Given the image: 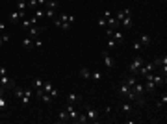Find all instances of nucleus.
Wrapping results in <instances>:
<instances>
[{"mask_svg": "<svg viewBox=\"0 0 167 124\" xmlns=\"http://www.w3.org/2000/svg\"><path fill=\"white\" fill-rule=\"evenodd\" d=\"M32 17H36L37 20L41 17H45V8H36V9H33V13H32Z\"/></svg>", "mask_w": 167, "mask_h": 124, "instance_id": "nucleus-18", "label": "nucleus"}, {"mask_svg": "<svg viewBox=\"0 0 167 124\" xmlns=\"http://www.w3.org/2000/svg\"><path fill=\"white\" fill-rule=\"evenodd\" d=\"M39 46H43V39L37 37L36 41H33V48H39Z\"/></svg>", "mask_w": 167, "mask_h": 124, "instance_id": "nucleus-31", "label": "nucleus"}, {"mask_svg": "<svg viewBox=\"0 0 167 124\" xmlns=\"http://www.w3.org/2000/svg\"><path fill=\"white\" fill-rule=\"evenodd\" d=\"M91 80H95V81H100V80H102V72H99V71H93V72H91Z\"/></svg>", "mask_w": 167, "mask_h": 124, "instance_id": "nucleus-28", "label": "nucleus"}, {"mask_svg": "<svg viewBox=\"0 0 167 124\" xmlns=\"http://www.w3.org/2000/svg\"><path fill=\"white\" fill-rule=\"evenodd\" d=\"M106 46H108V48H115V46H117V43L110 37V39H108V43H106Z\"/></svg>", "mask_w": 167, "mask_h": 124, "instance_id": "nucleus-32", "label": "nucleus"}, {"mask_svg": "<svg viewBox=\"0 0 167 124\" xmlns=\"http://www.w3.org/2000/svg\"><path fill=\"white\" fill-rule=\"evenodd\" d=\"M43 78L41 76H33L32 78V89H43Z\"/></svg>", "mask_w": 167, "mask_h": 124, "instance_id": "nucleus-9", "label": "nucleus"}, {"mask_svg": "<svg viewBox=\"0 0 167 124\" xmlns=\"http://www.w3.org/2000/svg\"><path fill=\"white\" fill-rule=\"evenodd\" d=\"M78 100H82V96L76 94V93H71L67 96V104H74V102H78Z\"/></svg>", "mask_w": 167, "mask_h": 124, "instance_id": "nucleus-14", "label": "nucleus"}, {"mask_svg": "<svg viewBox=\"0 0 167 124\" xmlns=\"http://www.w3.org/2000/svg\"><path fill=\"white\" fill-rule=\"evenodd\" d=\"M2 41H4V43H8V41H9V35H8V33H2Z\"/></svg>", "mask_w": 167, "mask_h": 124, "instance_id": "nucleus-37", "label": "nucleus"}, {"mask_svg": "<svg viewBox=\"0 0 167 124\" xmlns=\"http://www.w3.org/2000/svg\"><path fill=\"white\" fill-rule=\"evenodd\" d=\"M15 94L20 98V102L26 106L30 102V96H32V89H20V87H15Z\"/></svg>", "mask_w": 167, "mask_h": 124, "instance_id": "nucleus-1", "label": "nucleus"}, {"mask_svg": "<svg viewBox=\"0 0 167 124\" xmlns=\"http://www.w3.org/2000/svg\"><path fill=\"white\" fill-rule=\"evenodd\" d=\"M45 8L46 9H58V2H56V0H46Z\"/></svg>", "mask_w": 167, "mask_h": 124, "instance_id": "nucleus-24", "label": "nucleus"}, {"mask_svg": "<svg viewBox=\"0 0 167 124\" xmlns=\"http://www.w3.org/2000/svg\"><path fill=\"white\" fill-rule=\"evenodd\" d=\"M28 9V0H17V11H26Z\"/></svg>", "mask_w": 167, "mask_h": 124, "instance_id": "nucleus-17", "label": "nucleus"}, {"mask_svg": "<svg viewBox=\"0 0 167 124\" xmlns=\"http://www.w3.org/2000/svg\"><path fill=\"white\" fill-rule=\"evenodd\" d=\"M4 30H6V22H0V33H4Z\"/></svg>", "mask_w": 167, "mask_h": 124, "instance_id": "nucleus-38", "label": "nucleus"}, {"mask_svg": "<svg viewBox=\"0 0 167 124\" xmlns=\"http://www.w3.org/2000/svg\"><path fill=\"white\" fill-rule=\"evenodd\" d=\"M67 113H69V119H71V122H76V119H78V111L73 107V104H67Z\"/></svg>", "mask_w": 167, "mask_h": 124, "instance_id": "nucleus-8", "label": "nucleus"}, {"mask_svg": "<svg viewBox=\"0 0 167 124\" xmlns=\"http://www.w3.org/2000/svg\"><path fill=\"white\" fill-rule=\"evenodd\" d=\"M0 96H6V89L2 85H0Z\"/></svg>", "mask_w": 167, "mask_h": 124, "instance_id": "nucleus-39", "label": "nucleus"}, {"mask_svg": "<svg viewBox=\"0 0 167 124\" xmlns=\"http://www.w3.org/2000/svg\"><path fill=\"white\" fill-rule=\"evenodd\" d=\"M80 76H82L84 80H89V78H91V72H89V68H86V67L80 68Z\"/></svg>", "mask_w": 167, "mask_h": 124, "instance_id": "nucleus-25", "label": "nucleus"}, {"mask_svg": "<svg viewBox=\"0 0 167 124\" xmlns=\"http://www.w3.org/2000/svg\"><path fill=\"white\" fill-rule=\"evenodd\" d=\"M4 45V41H2V35H0V46H2Z\"/></svg>", "mask_w": 167, "mask_h": 124, "instance_id": "nucleus-40", "label": "nucleus"}, {"mask_svg": "<svg viewBox=\"0 0 167 124\" xmlns=\"http://www.w3.org/2000/svg\"><path fill=\"white\" fill-rule=\"evenodd\" d=\"M43 91L50 93V94H52V98H56V96H58V89L52 85V81H50V80H45V81H43Z\"/></svg>", "mask_w": 167, "mask_h": 124, "instance_id": "nucleus-4", "label": "nucleus"}, {"mask_svg": "<svg viewBox=\"0 0 167 124\" xmlns=\"http://www.w3.org/2000/svg\"><path fill=\"white\" fill-rule=\"evenodd\" d=\"M0 85H2L4 89H13V87H15V81H13V80L8 76V74H6V76L0 78Z\"/></svg>", "mask_w": 167, "mask_h": 124, "instance_id": "nucleus-6", "label": "nucleus"}, {"mask_svg": "<svg viewBox=\"0 0 167 124\" xmlns=\"http://www.w3.org/2000/svg\"><path fill=\"white\" fill-rule=\"evenodd\" d=\"M86 115H87V119L91 120V122H99V111H97L93 106H87L86 107Z\"/></svg>", "mask_w": 167, "mask_h": 124, "instance_id": "nucleus-5", "label": "nucleus"}, {"mask_svg": "<svg viewBox=\"0 0 167 124\" xmlns=\"http://www.w3.org/2000/svg\"><path fill=\"white\" fill-rule=\"evenodd\" d=\"M86 122H89L87 115H86V113H78V119H76V124H86Z\"/></svg>", "mask_w": 167, "mask_h": 124, "instance_id": "nucleus-22", "label": "nucleus"}, {"mask_svg": "<svg viewBox=\"0 0 167 124\" xmlns=\"http://www.w3.org/2000/svg\"><path fill=\"white\" fill-rule=\"evenodd\" d=\"M56 11H58V9H46V11H45V17H48V19H56V17H58V13H56Z\"/></svg>", "mask_w": 167, "mask_h": 124, "instance_id": "nucleus-27", "label": "nucleus"}, {"mask_svg": "<svg viewBox=\"0 0 167 124\" xmlns=\"http://www.w3.org/2000/svg\"><path fill=\"white\" fill-rule=\"evenodd\" d=\"M119 24L123 26V28L130 30V28H132V15H126V17H124V19L121 20V22H119Z\"/></svg>", "mask_w": 167, "mask_h": 124, "instance_id": "nucleus-12", "label": "nucleus"}, {"mask_svg": "<svg viewBox=\"0 0 167 124\" xmlns=\"http://www.w3.org/2000/svg\"><path fill=\"white\" fill-rule=\"evenodd\" d=\"M106 24H108V20L104 19V17H100V19H99V26H102V28H106Z\"/></svg>", "mask_w": 167, "mask_h": 124, "instance_id": "nucleus-33", "label": "nucleus"}, {"mask_svg": "<svg viewBox=\"0 0 167 124\" xmlns=\"http://www.w3.org/2000/svg\"><path fill=\"white\" fill-rule=\"evenodd\" d=\"M126 15H130V8H124V9H121V11H117L113 17L117 19V22H121V20L126 17Z\"/></svg>", "mask_w": 167, "mask_h": 124, "instance_id": "nucleus-10", "label": "nucleus"}, {"mask_svg": "<svg viewBox=\"0 0 167 124\" xmlns=\"http://www.w3.org/2000/svg\"><path fill=\"white\" fill-rule=\"evenodd\" d=\"M6 74H8V68H6V67H0V76H6Z\"/></svg>", "mask_w": 167, "mask_h": 124, "instance_id": "nucleus-36", "label": "nucleus"}, {"mask_svg": "<svg viewBox=\"0 0 167 124\" xmlns=\"http://www.w3.org/2000/svg\"><path fill=\"white\" fill-rule=\"evenodd\" d=\"M136 81H137L136 74H132V76H126V78H124V84H126L128 87H134V85H136Z\"/></svg>", "mask_w": 167, "mask_h": 124, "instance_id": "nucleus-16", "label": "nucleus"}, {"mask_svg": "<svg viewBox=\"0 0 167 124\" xmlns=\"http://www.w3.org/2000/svg\"><path fill=\"white\" fill-rule=\"evenodd\" d=\"M41 32H43V28H41V26H32L30 28V37H39L41 35Z\"/></svg>", "mask_w": 167, "mask_h": 124, "instance_id": "nucleus-13", "label": "nucleus"}, {"mask_svg": "<svg viewBox=\"0 0 167 124\" xmlns=\"http://www.w3.org/2000/svg\"><path fill=\"white\" fill-rule=\"evenodd\" d=\"M132 48H134V50H141V48H143V46H141V45H139V41H136V43H134V45H132Z\"/></svg>", "mask_w": 167, "mask_h": 124, "instance_id": "nucleus-34", "label": "nucleus"}, {"mask_svg": "<svg viewBox=\"0 0 167 124\" xmlns=\"http://www.w3.org/2000/svg\"><path fill=\"white\" fill-rule=\"evenodd\" d=\"M167 104V93H163L162 96H160V100H158V107H162V106H165Z\"/></svg>", "mask_w": 167, "mask_h": 124, "instance_id": "nucleus-29", "label": "nucleus"}, {"mask_svg": "<svg viewBox=\"0 0 167 124\" xmlns=\"http://www.w3.org/2000/svg\"><path fill=\"white\" fill-rule=\"evenodd\" d=\"M121 107H123V113H124V115H130L132 111H134V106L128 104V102H123V106H121Z\"/></svg>", "mask_w": 167, "mask_h": 124, "instance_id": "nucleus-15", "label": "nucleus"}, {"mask_svg": "<svg viewBox=\"0 0 167 124\" xmlns=\"http://www.w3.org/2000/svg\"><path fill=\"white\" fill-rule=\"evenodd\" d=\"M8 107V102H6V96H0V109Z\"/></svg>", "mask_w": 167, "mask_h": 124, "instance_id": "nucleus-30", "label": "nucleus"}, {"mask_svg": "<svg viewBox=\"0 0 167 124\" xmlns=\"http://www.w3.org/2000/svg\"><path fill=\"white\" fill-rule=\"evenodd\" d=\"M102 58H104V65H106L108 68H113V58H111V54L108 50H102Z\"/></svg>", "mask_w": 167, "mask_h": 124, "instance_id": "nucleus-7", "label": "nucleus"}, {"mask_svg": "<svg viewBox=\"0 0 167 124\" xmlns=\"http://www.w3.org/2000/svg\"><path fill=\"white\" fill-rule=\"evenodd\" d=\"M0 78H2V76H0Z\"/></svg>", "mask_w": 167, "mask_h": 124, "instance_id": "nucleus-41", "label": "nucleus"}, {"mask_svg": "<svg viewBox=\"0 0 167 124\" xmlns=\"http://www.w3.org/2000/svg\"><path fill=\"white\" fill-rule=\"evenodd\" d=\"M26 17H28V13H26V11H11L9 15H8V22L17 24V22H20V20L26 19Z\"/></svg>", "mask_w": 167, "mask_h": 124, "instance_id": "nucleus-2", "label": "nucleus"}, {"mask_svg": "<svg viewBox=\"0 0 167 124\" xmlns=\"http://www.w3.org/2000/svg\"><path fill=\"white\" fill-rule=\"evenodd\" d=\"M61 124H65V122H71V119H69V113H67V109L65 111H60V119H58Z\"/></svg>", "mask_w": 167, "mask_h": 124, "instance_id": "nucleus-19", "label": "nucleus"}, {"mask_svg": "<svg viewBox=\"0 0 167 124\" xmlns=\"http://www.w3.org/2000/svg\"><path fill=\"white\" fill-rule=\"evenodd\" d=\"M130 89H132V87H128L126 84H124V81H121V85H119V94H123V96H124V94H126V93L130 91Z\"/></svg>", "mask_w": 167, "mask_h": 124, "instance_id": "nucleus-21", "label": "nucleus"}, {"mask_svg": "<svg viewBox=\"0 0 167 124\" xmlns=\"http://www.w3.org/2000/svg\"><path fill=\"white\" fill-rule=\"evenodd\" d=\"M23 46L28 48V50H32V48H33V41H32V37H24V39H23Z\"/></svg>", "mask_w": 167, "mask_h": 124, "instance_id": "nucleus-20", "label": "nucleus"}, {"mask_svg": "<svg viewBox=\"0 0 167 124\" xmlns=\"http://www.w3.org/2000/svg\"><path fill=\"white\" fill-rule=\"evenodd\" d=\"M111 15H113V13H111L110 9H106V11H104V15H102V17H104V19H106V20H108V19L111 17Z\"/></svg>", "mask_w": 167, "mask_h": 124, "instance_id": "nucleus-35", "label": "nucleus"}, {"mask_svg": "<svg viewBox=\"0 0 167 124\" xmlns=\"http://www.w3.org/2000/svg\"><path fill=\"white\" fill-rule=\"evenodd\" d=\"M111 39H113L117 45H121L123 41H124V35H123V32L119 30V32H113V33H111Z\"/></svg>", "mask_w": 167, "mask_h": 124, "instance_id": "nucleus-11", "label": "nucleus"}, {"mask_svg": "<svg viewBox=\"0 0 167 124\" xmlns=\"http://www.w3.org/2000/svg\"><path fill=\"white\" fill-rule=\"evenodd\" d=\"M149 43H150V35L143 33V35H141V39H139V45H141V46H147Z\"/></svg>", "mask_w": 167, "mask_h": 124, "instance_id": "nucleus-23", "label": "nucleus"}, {"mask_svg": "<svg viewBox=\"0 0 167 124\" xmlns=\"http://www.w3.org/2000/svg\"><path fill=\"white\" fill-rule=\"evenodd\" d=\"M143 63H145V58H143V56H136V58H134V61L130 63L128 71H130L132 74H136V76H137V71H139V67H141Z\"/></svg>", "mask_w": 167, "mask_h": 124, "instance_id": "nucleus-3", "label": "nucleus"}, {"mask_svg": "<svg viewBox=\"0 0 167 124\" xmlns=\"http://www.w3.org/2000/svg\"><path fill=\"white\" fill-rule=\"evenodd\" d=\"M132 89H134L137 94H143V93H145V87H143V84H139V81H136V85L132 87Z\"/></svg>", "mask_w": 167, "mask_h": 124, "instance_id": "nucleus-26", "label": "nucleus"}]
</instances>
